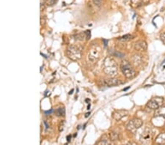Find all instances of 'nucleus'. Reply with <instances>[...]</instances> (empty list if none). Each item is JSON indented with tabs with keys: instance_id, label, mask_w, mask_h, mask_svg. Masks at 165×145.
I'll return each instance as SVG.
<instances>
[{
	"instance_id": "1",
	"label": "nucleus",
	"mask_w": 165,
	"mask_h": 145,
	"mask_svg": "<svg viewBox=\"0 0 165 145\" xmlns=\"http://www.w3.org/2000/svg\"><path fill=\"white\" fill-rule=\"evenodd\" d=\"M118 64L113 58L107 57L103 62V71L109 77H114L118 74Z\"/></svg>"
},
{
	"instance_id": "2",
	"label": "nucleus",
	"mask_w": 165,
	"mask_h": 145,
	"mask_svg": "<svg viewBox=\"0 0 165 145\" xmlns=\"http://www.w3.org/2000/svg\"><path fill=\"white\" fill-rule=\"evenodd\" d=\"M66 54L70 59L77 61L80 59L82 56V48L80 45H70L67 49Z\"/></svg>"
},
{
	"instance_id": "3",
	"label": "nucleus",
	"mask_w": 165,
	"mask_h": 145,
	"mask_svg": "<svg viewBox=\"0 0 165 145\" xmlns=\"http://www.w3.org/2000/svg\"><path fill=\"white\" fill-rule=\"evenodd\" d=\"M120 70L122 71L123 74L127 78L131 79L134 78L136 76V71L133 66L131 65L127 60H123L120 63Z\"/></svg>"
},
{
	"instance_id": "4",
	"label": "nucleus",
	"mask_w": 165,
	"mask_h": 145,
	"mask_svg": "<svg viewBox=\"0 0 165 145\" xmlns=\"http://www.w3.org/2000/svg\"><path fill=\"white\" fill-rule=\"evenodd\" d=\"M143 125V122L141 119H139V118H133V119L130 120L129 123L127 124L126 129L129 132L132 133H135L137 129L140 128Z\"/></svg>"
},
{
	"instance_id": "5",
	"label": "nucleus",
	"mask_w": 165,
	"mask_h": 145,
	"mask_svg": "<svg viewBox=\"0 0 165 145\" xmlns=\"http://www.w3.org/2000/svg\"><path fill=\"white\" fill-rule=\"evenodd\" d=\"M164 98L162 97H154L148 101L147 103V107L151 110H156V109L162 106L164 104Z\"/></svg>"
},
{
	"instance_id": "6",
	"label": "nucleus",
	"mask_w": 165,
	"mask_h": 145,
	"mask_svg": "<svg viewBox=\"0 0 165 145\" xmlns=\"http://www.w3.org/2000/svg\"><path fill=\"white\" fill-rule=\"evenodd\" d=\"M101 56V49L99 45H93L90 49L88 53V59L92 63H95L99 59Z\"/></svg>"
},
{
	"instance_id": "7",
	"label": "nucleus",
	"mask_w": 165,
	"mask_h": 145,
	"mask_svg": "<svg viewBox=\"0 0 165 145\" xmlns=\"http://www.w3.org/2000/svg\"><path fill=\"white\" fill-rule=\"evenodd\" d=\"M102 84H103L104 86L111 87H116L120 85V84H123V82L120 79H118V78H109V79L103 80L102 81Z\"/></svg>"
},
{
	"instance_id": "8",
	"label": "nucleus",
	"mask_w": 165,
	"mask_h": 145,
	"mask_svg": "<svg viewBox=\"0 0 165 145\" xmlns=\"http://www.w3.org/2000/svg\"><path fill=\"white\" fill-rule=\"evenodd\" d=\"M133 49L138 51H145L148 49V44L145 41L139 40L133 44Z\"/></svg>"
},
{
	"instance_id": "9",
	"label": "nucleus",
	"mask_w": 165,
	"mask_h": 145,
	"mask_svg": "<svg viewBox=\"0 0 165 145\" xmlns=\"http://www.w3.org/2000/svg\"><path fill=\"white\" fill-rule=\"evenodd\" d=\"M129 115V111L126 110H116L112 113V117L117 121H120L123 117Z\"/></svg>"
},
{
	"instance_id": "10",
	"label": "nucleus",
	"mask_w": 165,
	"mask_h": 145,
	"mask_svg": "<svg viewBox=\"0 0 165 145\" xmlns=\"http://www.w3.org/2000/svg\"><path fill=\"white\" fill-rule=\"evenodd\" d=\"M151 138V132L149 129H145L144 130L141 136V141L143 143H148Z\"/></svg>"
},
{
	"instance_id": "11",
	"label": "nucleus",
	"mask_w": 165,
	"mask_h": 145,
	"mask_svg": "<svg viewBox=\"0 0 165 145\" xmlns=\"http://www.w3.org/2000/svg\"><path fill=\"white\" fill-rule=\"evenodd\" d=\"M154 117L165 118V107L161 106L160 108L156 109Z\"/></svg>"
},
{
	"instance_id": "12",
	"label": "nucleus",
	"mask_w": 165,
	"mask_h": 145,
	"mask_svg": "<svg viewBox=\"0 0 165 145\" xmlns=\"http://www.w3.org/2000/svg\"><path fill=\"white\" fill-rule=\"evenodd\" d=\"M74 37L76 40H80V41H83L84 40H87V35H86V32H85L77 33V34L74 35Z\"/></svg>"
},
{
	"instance_id": "13",
	"label": "nucleus",
	"mask_w": 165,
	"mask_h": 145,
	"mask_svg": "<svg viewBox=\"0 0 165 145\" xmlns=\"http://www.w3.org/2000/svg\"><path fill=\"white\" fill-rule=\"evenodd\" d=\"M156 142L157 144H165V133H161L159 136L156 138Z\"/></svg>"
},
{
	"instance_id": "14",
	"label": "nucleus",
	"mask_w": 165,
	"mask_h": 145,
	"mask_svg": "<svg viewBox=\"0 0 165 145\" xmlns=\"http://www.w3.org/2000/svg\"><path fill=\"white\" fill-rule=\"evenodd\" d=\"M133 38V36L132 35L127 34L126 35H123V36L120 37V38H118V40L120 41H123V42H127V41H129Z\"/></svg>"
},
{
	"instance_id": "15",
	"label": "nucleus",
	"mask_w": 165,
	"mask_h": 145,
	"mask_svg": "<svg viewBox=\"0 0 165 145\" xmlns=\"http://www.w3.org/2000/svg\"><path fill=\"white\" fill-rule=\"evenodd\" d=\"M55 115H57V117H64L66 115V110L64 108H58L55 111Z\"/></svg>"
},
{
	"instance_id": "16",
	"label": "nucleus",
	"mask_w": 165,
	"mask_h": 145,
	"mask_svg": "<svg viewBox=\"0 0 165 145\" xmlns=\"http://www.w3.org/2000/svg\"><path fill=\"white\" fill-rule=\"evenodd\" d=\"M119 138V134L118 133H117L115 131H112L109 133V139L111 141H116L118 140Z\"/></svg>"
},
{
	"instance_id": "17",
	"label": "nucleus",
	"mask_w": 165,
	"mask_h": 145,
	"mask_svg": "<svg viewBox=\"0 0 165 145\" xmlns=\"http://www.w3.org/2000/svg\"><path fill=\"white\" fill-rule=\"evenodd\" d=\"M111 140H109L107 138H104V136L102 137L101 140L99 142V144H111V142H110Z\"/></svg>"
},
{
	"instance_id": "18",
	"label": "nucleus",
	"mask_w": 165,
	"mask_h": 145,
	"mask_svg": "<svg viewBox=\"0 0 165 145\" xmlns=\"http://www.w3.org/2000/svg\"><path fill=\"white\" fill-rule=\"evenodd\" d=\"M148 2H149V0H140V1H139V2H136V7H140V6H143L144 5H146V4H147Z\"/></svg>"
},
{
	"instance_id": "19",
	"label": "nucleus",
	"mask_w": 165,
	"mask_h": 145,
	"mask_svg": "<svg viewBox=\"0 0 165 145\" xmlns=\"http://www.w3.org/2000/svg\"><path fill=\"white\" fill-rule=\"evenodd\" d=\"M57 0H45V2L46 6H49V7H51L55 5L57 3Z\"/></svg>"
},
{
	"instance_id": "20",
	"label": "nucleus",
	"mask_w": 165,
	"mask_h": 145,
	"mask_svg": "<svg viewBox=\"0 0 165 145\" xmlns=\"http://www.w3.org/2000/svg\"><path fill=\"white\" fill-rule=\"evenodd\" d=\"M110 53L112 54V55L114 56V57H120V58H123V57H124V54L120 52H118V51H110Z\"/></svg>"
},
{
	"instance_id": "21",
	"label": "nucleus",
	"mask_w": 165,
	"mask_h": 145,
	"mask_svg": "<svg viewBox=\"0 0 165 145\" xmlns=\"http://www.w3.org/2000/svg\"><path fill=\"white\" fill-rule=\"evenodd\" d=\"M46 2L45 0H41V4H40V7H41V11H43V10H45L46 7Z\"/></svg>"
},
{
	"instance_id": "22",
	"label": "nucleus",
	"mask_w": 165,
	"mask_h": 145,
	"mask_svg": "<svg viewBox=\"0 0 165 145\" xmlns=\"http://www.w3.org/2000/svg\"><path fill=\"white\" fill-rule=\"evenodd\" d=\"M94 5L98 6V7H100L102 4H103V0H93Z\"/></svg>"
},
{
	"instance_id": "23",
	"label": "nucleus",
	"mask_w": 165,
	"mask_h": 145,
	"mask_svg": "<svg viewBox=\"0 0 165 145\" xmlns=\"http://www.w3.org/2000/svg\"><path fill=\"white\" fill-rule=\"evenodd\" d=\"M160 39L162 40V42L164 43V45H165V32H163L160 35Z\"/></svg>"
},
{
	"instance_id": "24",
	"label": "nucleus",
	"mask_w": 165,
	"mask_h": 145,
	"mask_svg": "<svg viewBox=\"0 0 165 145\" xmlns=\"http://www.w3.org/2000/svg\"><path fill=\"white\" fill-rule=\"evenodd\" d=\"M64 124H65V122L63 121V120H62V123L60 124V127H59V130H60V131H62V130H63Z\"/></svg>"
},
{
	"instance_id": "25",
	"label": "nucleus",
	"mask_w": 165,
	"mask_h": 145,
	"mask_svg": "<svg viewBox=\"0 0 165 145\" xmlns=\"http://www.w3.org/2000/svg\"><path fill=\"white\" fill-rule=\"evenodd\" d=\"M43 123H44V125H46V130L49 129V125H48V123L46 121L43 122Z\"/></svg>"
},
{
	"instance_id": "26",
	"label": "nucleus",
	"mask_w": 165,
	"mask_h": 145,
	"mask_svg": "<svg viewBox=\"0 0 165 145\" xmlns=\"http://www.w3.org/2000/svg\"><path fill=\"white\" fill-rule=\"evenodd\" d=\"M53 112V109H51L50 111H45V114L46 115H50V114Z\"/></svg>"
},
{
	"instance_id": "27",
	"label": "nucleus",
	"mask_w": 165,
	"mask_h": 145,
	"mask_svg": "<svg viewBox=\"0 0 165 145\" xmlns=\"http://www.w3.org/2000/svg\"><path fill=\"white\" fill-rule=\"evenodd\" d=\"M103 42L104 43V46H106V45H107L108 43V40H105V39H103Z\"/></svg>"
},
{
	"instance_id": "28",
	"label": "nucleus",
	"mask_w": 165,
	"mask_h": 145,
	"mask_svg": "<svg viewBox=\"0 0 165 145\" xmlns=\"http://www.w3.org/2000/svg\"><path fill=\"white\" fill-rule=\"evenodd\" d=\"M90 115V112H88V113H87L86 115H85V117H88Z\"/></svg>"
},
{
	"instance_id": "29",
	"label": "nucleus",
	"mask_w": 165,
	"mask_h": 145,
	"mask_svg": "<svg viewBox=\"0 0 165 145\" xmlns=\"http://www.w3.org/2000/svg\"><path fill=\"white\" fill-rule=\"evenodd\" d=\"M73 92H74V90H70V92H69V95L73 94Z\"/></svg>"
},
{
	"instance_id": "30",
	"label": "nucleus",
	"mask_w": 165,
	"mask_h": 145,
	"mask_svg": "<svg viewBox=\"0 0 165 145\" xmlns=\"http://www.w3.org/2000/svg\"><path fill=\"white\" fill-rule=\"evenodd\" d=\"M70 136H68V142H70Z\"/></svg>"
},
{
	"instance_id": "31",
	"label": "nucleus",
	"mask_w": 165,
	"mask_h": 145,
	"mask_svg": "<svg viewBox=\"0 0 165 145\" xmlns=\"http://www.w3.org/2000/svg\"><path fill=\"white\" fill-rule=\"evenodd\" d=\"M90 104L88 105V106H87V109H90Z\"/></svg>"
},
{
	"instance_id": "32",
	"label": "nucleus",
	"mask_w": 165,
	"mask_h": 145,
	"mask_svg": "<svg viewBox=\"0 0 165 145\" xmlns=\"http://www.w3.org/2000/svg\"><path fill=\"white\" fill-rule=\"evenodd\" d=\"M85 101H86V102L87 103V102H89L90 100H89V99H86V100H85Z\"/></svg>"
}]
</instances>
